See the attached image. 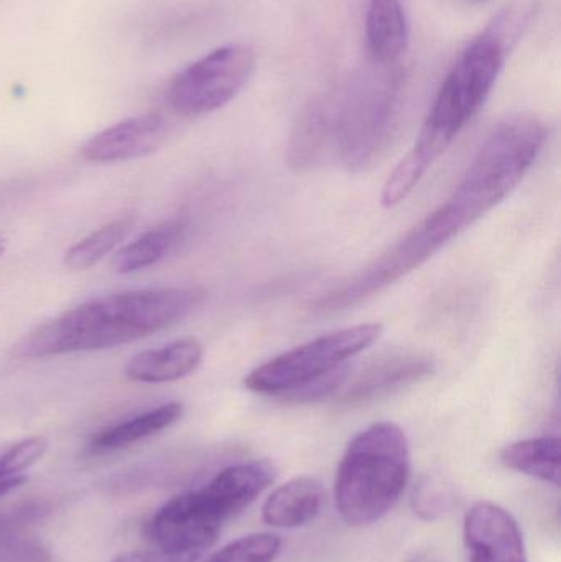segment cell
Masks as SVG:
<instances>
[{"instance_id": "obj_1", "label": "cell", "mask_w": 561, "mask_h": 562, "mask_svg": "<svg viewBox=\"0 0 561 562\" xmlns=\"http://www.w3.org/2000/svg\"><path fill=\"white\" fill-rule=\"evenodd\" d=\"M546 142L547 125L536 115H517L501 124L484 142L450 198L374 262L319 297L315 310H348L420 269L519 187Z\"/></svg>"}, {"instance_id": "obj_2", "label": "cell", "mask_w": 561, "mask_h": 562, "mask_svg": "<svg viewBox=\"0 0 561 562\" xmlns=\"http://www.w3.org/2000/svg\"><path fill=\"white\" fill-rule=\"evenodd\" d=\"M200 286L124 291L86 301L33 329L16 346L23 359L111 349L173 326L203 304Z\"/></svg>"}, {"instance_id": "obj_3", "label": "cell", "mask_w": 561, "mask_h": 562, "mask_svg": "<svg viewBox=\"0 0 561 562\" xmlns=\"http://www.w3.org/2000/svg\"><path fill=\"white\" fill-rule=\"evenodd\" d=\"M490 22L445 76L420 134L382 188V206H399L453 145L490 98L516 43Z\"/></svg>"}, {"instance_id": "obj_4", "label": "cell", "mask_w": 561, "mask_h": 562, "mask_svg": "<svg viewBox=\"0 0 561 562\" xmlns=\"http://www.w3.org/2000/svg\"><path fill=\"white\" fill-rule=\"evenodd\" d=\"M411 471V445L401 426L381 422L362 429L336 472L335 504L341 520L352 528L381 521L401 501Z\"/></svg>"}, {"instance_id": "obj_5", "label": "cell", "mask_w": 561, "mask_h": 562, "mask_svg": "<svg viewBox=\"0 0 561 562\" xmlns=\"http://www.w3.org/2000/svg\"><path fill=\"white\" fill-rule=\"evenodd\" d=\"M405 72L399 65H378L333 89V157L359 173L381 160L397 131L404 101Z\"/></svg>"}, {"instance_id": "obj_6", "label": "cell", "mask_w": 561, "mask_h": 562, "mask_svg": "<svg viewBox=\"0 0 561 562\" xmlns=\"http://www.w3.org/2000/svg\"><path fill=\"white\" fill-rule=\"evenodd\" d=\"M382 324L345 327L287 350L254 369L244 380L247 390L289 400L345 369L352 357L364 352L382 336Z\"/></svg>"}, {"instance_id": "obj_7", "label": "cell", "mask_w": 561, "mask_h": 562, "mask_svg": "<svg viewBox=\"0 0 561 562\" xmlns=\"http://www.w3.org/2000/svg\"><path fill=\"white\" fill-rule=\"evenodd\" d=\"M256 69V53L247 45L220 46L181 69L168 86L167 101L183 117L220 111L246 88Z\"/></svg>"}, {"instance_id": "obj_8", "label": "cell", "mask_w": 561, "mask_h": 562, "mask_svg": "<svg viewBox=\"0 0 561 562\" xmlns=\"http://www.w3.org/2000/svg\"><path fill=\"white\" fill-rule=\"evenodd\" d=\"M226 521L201 487L161 505L145 521L144 538L155 550L200 560L216 543Z\"/></svg>"}, {"instance_id": "obj_9", "label": "cell", "mask_w": 561, "mask_h": 562, "mask_svg": "<svg viewBox=\"0 0 561 562\" xmlns=\"http://www.w3.org/2000/svg\"><path fill=\"white\" fill-rule=\"evenodd\" d=\"M468 562H529L516 518L493 502H478L463 525Z\"/></svg>"}, {"instance_id": "obj_10", "label": "cell", "mask_w": 561, "mask_h": 562, "mask_svg": "<svg viewBox=\"0 0 561 562\" xmlns=\"http://www.w3.org/2000/svg\"><path fill=\"white\" fill-rule=\"evenodd\" d=\"M168 135V122L157 112L125 119L89 138L81 148L85 160L115 164L154 154Z\"/></svg>"}, {"instance_id": "obj_11", "label": "cell", "mask_w": 561, "mask_h": 562, "mask_svg": "<svg viewBox=\"0 0 561 562\" xmlns=\"http://www.w3.org/2000/svg\"><path fill=\"white\" fill-rule=\"evenodd\" d=\"M437 362L424 353H392L366 367L351 383L346 385L343 400L348 405L374 402L408 386L430 379Z\"/></svg>"}, {"instance_id": "obj_12", "label": "cell", "mask_w": 561, "mask_h": 562, "mask_svg": "<svg viewBox=\"0 0 561 562\" xmlns=\"http://www.w3.org/2000/svg\"><path fill=\"white\" fill-rule=\"evenodd\" d=\"M335 112L333 91L316 95L303 109L290 134L287 164L292 170L310 171L333 157Z\"/></svg>"}, {"instance_id": "obj_13", "label": "cell", "mask_w": 561, "mask_h": 562, "mask_svg": "<svg viewBox=\"0 0 561 562\" xmlns=\"http://www.w3.org/2000/svg\"><path fill=\"white\" fill-rule=\"evenodd\" d=\"M277 477L276 465L270 461H247L229 465L217 472L203 491L221 514L231 518L246 510Z\"/></svg>"}, {"instance_id": "obj_14", "label": "cell", "mask_w": 561, "mask_h": 562, "mask_svg": "<svg viewBox=\"0 0 561 562\" xmlns=\"http://www.w3.org/2000/svg\"><path fill=\"white\" fill-rule=\"evenodd\" d=\"M203 346L197 339H180L161 349L144 350L128 360L125 376L137 383H171L191 375L203 360Z\"/></svg>"}, {"instance_id": "obj_15", "label": "cell", "mask_w": 561, "mask_h": 562, "mask_svg": "<svg viewBox=\"0 0 561 562\" xmlns=\"http://www.w3.org/2000/svg\"><path fill=\"white\" fill-rule=\"evenodd\" d=\"M325 488L318 479L302 475L280 485L262 507V518L273 528L305 527L322 514Z\"/></svg>"}, {"instance_id": "obj_16", "label": "cell", "mask_w": 561, "mask_h": 562, "mask_svg": "<svg viewBox=\"0 0 561 562\" xmlns=\"http://www.w3.org/2000/svg\"><path fill=\"white\" fill-rule=\"evenodd\" d=\"M369 55L378 65H399L408 48L411 26L402 0H371L366 15Z\"/></svg>"}, {"instance_id": "obj_17", "label": "cell", "mask_w": 561, "mask_h": 562, "mask_svg": "<svg viewBox=\"0 0 561 562\" xmlns=\"http://www.w3.org/2000/svg\"><path fill=\"white\" fill-rule=\"evenodd\" d=\"M183 403H165L144 415L135 416L128 422L104 429L92 438L89 448L94 454H105V452L128 448V446L137 445L144 439L170 428L183 416Z\"/></svg>"}, {"instance_id": "obj_18", "label": "cell", "mask_w": 561, "mask_h": 562, "mask_svg": "<svg viewBox=\"0 0 561 562\" xmlns=\"http://www.w3.org/2000/svg\"><path fill=\"white\" fill-rule=\"evenodd\" d=\"M560 439L557 436L524 439L506 446L501 462L510 471L529 475L546 484L560 485Z\"/></svg>"}, {"instance_id": "obj_19", "label": "cell", "mask_w": 561, "mask_h": 562, "mask_svg": "<svg viewBox=\"0 0 561 562\" xmlns=\"http://www.w3.org/2000/svg\"><path fill=\"white\" fill-rule=\"evenodd\" d=\"M187 227L178 221L161 224L115 254L112 269L121 276L141 272L164 260L184 239Z\"/></svg>"}, {"instance_id": "obj_20", "label": "cell", "mask_w": 561, "mask_h": 562, "mask_svg": "<svg viewBox=\"0 0 561 562\" xmlns=\"http://www.w3.org/2000/svg\"><path fill=\"white\" fill-rule=\"evenodd\" d=\"M43 514L40 505H29L25 508L0 515V562H53L48 548L23 533L33 518Z\"/></svg>"}, {"instance_id": "obj_21", "label": "cell", "mask_w": 561, "mask_h": 562, "mask_svg": "<svg viewBox=\"0 0 561 562\" xmlns=\"http://www.w3.org/2000/svg\"><path fill=\"white\" fill-rule=\"evenodd\" d=\"M134 227L132 217H122L114 223L105 224L101 229L89 234L85 239L66 250L63 263L69 270H88L96 263L105 259L115 247L121 246L122 240L131 234Z\"/></svg>"}, {"instance_id": "obj_22", "label": "cell", "mask_w": 561, "mask_h": 562, "mask_svg": "<svg viewBox=\"0 0 561 562\" xmlns=\"http://www.w3.org/2000/svg\"><path fill=\"white\" fill-rule=\"evenodd\" d=\"M282 550V540L272 533L237 538L203 562H273Z\"/></svg>"}, {"instance_id": "obj_23", "label": "cell", "mask_w": 561, "mask_h": 562, "mask_svg": "<svg viewBox=\"0 0 561 562\" xmlns=\"http://www.w3.org/2000/svg\"><path fill=\"white\" fill-rule=\"evenodd\" d=\"M455 507L451 488L435 475L422 477L412 495L414 514L424 521H438L447 517Z\"/></svg>"}, {"instance_id": "obj_24", "label": "cell", "mask_w": 561, "mask_h": 562, "mask_svg": "<svg viewBox=\"0 0 561 562\" xmlns=\"http://www.w3.org/2000/svg\"><path fill=\"white\" fill-rule=\"evenodd\" d=\"M46 448L48 445L43 438H29L16 442L0 456V472L10 477L25 474L26 469L32 468L45 456Z\"/></svg>"}, {"instance_id": "obj_25", "label": "cell", "mask_w": 561, "mask_h": 562, "mask_svg": "<svg viewBox=\"0 0 561 562\" xmlns=\"http://www.w3.org/2000/svg\"><path fill=\"white\" fill-rule=\"evenodd\" d=\"M197 558L181 557V554L165 553L160 550L150 551H131V553L121 554L111 562H197Z\"/></svg>"}, {"instance_id": "obj_26", "label": "cell", "mask_w": 561, "mask_h": 562, "mask_svg": "<svg viewBox=\"0 0 561 562\" xmlns=\"http://www.w3.org/2000/svg\"><path fill=\"white\" fill-rule=\"evenodd\" d=\"M29 481L25 474L15 475V477H10V475H3L0 472V498L5 497V495L12 494L16 488L22 487L25 482Z\"/></svg>"}, {"instance_id": "obj_27", "label": "cell", "mask_w": 561, "mask_h": 562, "mask_svg": "<svg viewBox=\"0 0 561 562\" xmlns=\"http://www.w3.org/2000/svg\"><path fill=\"white\" fill-rule=\"evenodd\" d=\"M407 562H445L441 560L438 554L430 553V551H425V553L415 554Z\"/></svg>"}, {"instance_id": "obj_28", "label": "cell", "mask_w": 561, "mask_h": 562, "mask_svg": "<svg viewBox=\"0 0 561 562\" xmlns=\"http://www.w3.org/2000/svg\"><path fill=\"white\" fill-rule=\"evenodd\" d=\"M5 250H7V240L3 239V237H0V257H2L3 254H5Z\"/></svg>"}]
</instances>
